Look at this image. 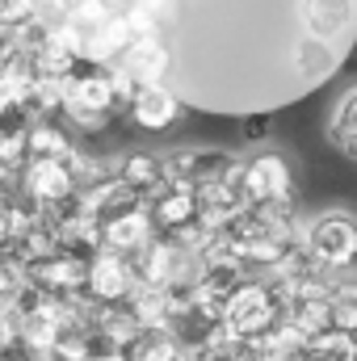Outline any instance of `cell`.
<instances>
[{"mask_svg":"<svg viewBox=\"0 0 357 361\" xmlns=\"http://www.w3.org/2000/svg\"><path fill=\"white\" fill-rule=\"evenodd\" d=\"M286 319V294L273 277H248L223 307V324L236 341H261Z\"/></svg>","mask_w":357,"mask_h":361,"instance_id":"obj_1","label":"cell"},{"mask_svg":"<svg viewBox=\"0 0 357 361\" xmlns=\"http://www.w3.org/2000/svg\"><path fill=\"white\" fill-rule=\"evenodd\" d=\"M303 244L324 273H345L357 265V219L349 210H324L303 227Z\"/></svg>","mask_w":357,"mask_h":361,"instance_id":"obj_2","label":"cell"},{"mask_svg":"<svg viewBox=\"0 0 357 361\" xmlns=\"http://www.w3.org/2000/svg\"><path fill=\"white\" fill-rule=\"evenodd\" d=\"M244 169L240 156L223 152V147H185V152H173L164 156V173H169V185H181V189H210V185H223V180H236Z\"/></svg>","mask_w":357,"mask_h":361,"instance_id":"obj_3","label":"cell"},{"mask_svg":"<svg viewBox=\"0 0 357 361\" xmlns=\"http://www.w3.org/2000/svg\"><path fill=\"white\" fill-rule=\"evenodd\" d=\"M139 290V269H135V257L126 252H114V248H97L89 261V286H85V298L97 307H122L131 302V294Z\"/></svg>","mask_w":357,"mask_h":361,"instance_id":"obj_4","label":"cell"},{"mask_svg":"<svg viewBox=\"0 0 357 361\" xmlns=\"http://www.w3.org/2000/svg\"><path fill=\"white\" fill-rule=\"evenodd\" d=\"M72 160H34L30 156L25 169H21V197H30L42 210H55V206L72 202L80 193V177H76Z\"/></svg>","mask_w":357,"mask_h":361,"instance_id":"obj_5","label":"cell"},{"mask_svg":"<svg viewBox=\"0 0 357 361\" xmlns=\"http://www.w3.org/2000/svg\"><path fill=\"white\" fill-rule=\"evenodd\" d=\"M240 189L248 197V206H277V202H294V177L286 156L261 152L253 160H244L240 169Z\"/></svg>","mask_w":357,"mask_h":361,"instance_id":"obj_6","label":"cell"},{"mask_svg":"<svg viewBox=\"0 0 357 361\" xmlns=\"http://www.w3.org/2000/svg\"><path fill=\"white\" fill-rule=\"evenodd\" d=\"M294 13H298V25L307 38L332 42V47H341L357 25V0H298Z\"/></svg>","mask_w":357,"mask_h":361,"instance_id":"obj_7","label":"cell"},{"mask_svg":"<svg viewBox=\"0 0 357 361\" xmlns=\"http://www.w3.org/2000/svg\"><path fill=\"white\" fill-rule=\"evenodd\" d=\"M114 68H122L139 89L143 85H164V76L173 68V51L164 47V38H135Z\"/></svg>","mask_w":357,"mask_h":361,"instance_id":"obj_8","label":"cell"},{"mask_svg":"<svg viewBox=\"0 0 357 361\" xmlns=\"http://www.w3.org/2000/svg\"><path fill=\"white\" fill-rule=\"evenodd\" d=\"M152 219H156V231L160 235H181L198 223L202 206H198V193L193 189H181V185H164L152 202H147Z\"/></svg>","mask_w":357,"mask_h":361,"instance_id":"obj_9","label":"cell"},{"mask_svg":"<svg viewBox=\"0 0 357 361\" xmlns=\"http://www.w3.org/2000/svg\"><path fill=\"white\" fill-rule=\"evenodd\" d=\"M341 55H345L341 47L303 34V38L290 47V72H294V80H303V85H324V80L341 68Z\"/></svg>","mask_w":357,"mask_h":361,"instance_id":"obj_10","label":"cell"},{"mask_svg":"<svg viewBox=\"0 0 357 361\" xmlns=\"http://www.w3.org/2000/svg\"><path fill=\"white\" fill-rule=\"evenodd\" d=\"M126 114H131V122L143 126V130H169L181 118V101L173 97V89H164V85H143V89L135 92V101L126 105Z\"/></svg>","mask_w":357,"mask_h":361,"instance_id":"obj_11","label":"cell"},{"mask_svg":"<svg viewBox=\"0 0 357 361\" xmlns=\"http://www.w3.org/2000/svg\"><path fill=\"white\" fill-rule=\"evenodd\" d=\"M328 143L357 164V85L341 92V101L332 105V118H328Z\"/></svg>","mask_w":357,"mask_h":361,"instance_id":"obj_12","label":"cell"},{"mask_svg":"<svg viewBox=\"0 0 357 361\" xmlns=\"http://www.w3.org/2000/svg\"><path fill=\"white\" fill-rule=\"evenodd\" d=\"M118 177L126 180L131 189H139L147 202L169 185V173H164V160L160 156H152V152H131L122 164H118Z\"/></svg>","mask_w":357,"mask_h":361,"instance_id":"obj_13","label":"cell"},{"mask_svg":"<svg viewBox=\"0 0 357 361\" xmlns=\"http://www.w3.org/2000/svg\"><path fill=\"white\" fill-rule=\"evenodd\" d=\"M30 156L34 160H72L76 147H72V139H68L63 126H55L51 118H38L30 126Z\"/></svg>","mask_w":357,"mask_h":361,"instance_id":"obj_14","label":"cell"},{"mask_svg":"<svg viewBox=\"0 0 357 361\" xmlns=\"http://www.w3.org/2000/svg\"><path fill=\"white\" fill-rule=\"evenodd\" d=\"M135 361H189V349L181 345L169 328H156V332H143L131 349Z\"/></svg>","mask_w":357,"mask_h":361,"instance_id":"obj_15","label":"cell"},{"mask_svg":"<svg viewBox=\"0 0 357 361\" xmlns=\"http://www.w3.org/2000/svg\"><path fill=\"white\" fill-rule=\"evenodd\" d=\"M328 311H332V328L357 336V277L332 281L328 290Z\"/></svg>","mask_w":357,"mask_h":361,"instance_id":"obj_16","label":"cell"},{"mask_svg":"<svg viewBox=\"0 0 357 361\" xmlns=\"http://www.w3.org/2000/svg\"><path fill=\"white\" fill-rule=\"evenodd\" d=\"M307 349H311V353H315L320 361H349V357H353V336H349V332H337V328H332L328 336L311 341Z\"/></svg>","mask_w":357,"mask_h":361,"instance_id":"obj_17","label":"cell"},{"mask_svg":"<svg viewBox=\"0 0 357 361\" xmlns=\"http://www.w3.org/2000/svg\"><path fill=\"white\" fill-rule=\"evenodd\" d=\"M244 135H248V139H265V135H269V122H265V118H253V122L244 126Z\"/></svg>","mask_w":357,"mask_h":361,"instance_id":"obj_18","label":"cell"},{"mask_svg":"<svg viewBox=\"0 0 357 361\" xmlns=\"http://www.w3.org/2000/svg\"><path fill=\"white\" fill-rule=\"evenodd\" d=\"M189 361H236L231 353H210V349H202V353H189Z\"/></svg>","mask_w":357,"mask_h":361,"instance_id":"obj_19","label":"cell"},{"mask_svg":"<svg viewBox=\"0 0 357 361\" xmlns=\"http://www.w3.org/2000/svg\"><path fill=\"white\" fill-rule=\"evenodd\" d=\"M92 361H135V357L122 353V349H114V353H101V357H92Z\"/></svg>","mask_w":357,"mask_h":361,"instance_id":"obj_20","label":"cell"},{"mask_svg":"<svg viewBox=\"0 0 357 361\" xmlns=\"http://www.w3.org/2000/svg\"><path fill=\"white\" fill-rule=\"evenodd\" d=\"M290 361H320V357H315L311 349H303V353H294V357H290Z\"/></svg>","mask_w":357,"mask_h":361,"instance_id":"obj_21","label":"cell"},{"mask_svg":"<svg viewBox=\"0 0 357 361\" xmlns=\"http://www.w3.org/2000/svg\"><path fill=\"white\" fill-rule=\"evenodd\" d=\"M353 357H357V336H353Z\"/></svg>","mask_w":357,"mask_h":361,"instance_id":"obj_22","label":"cell"},{"mask_svg":"<svg viewBox=\"0 0 357 361\" xmlns=\"http://www.w3.org/2000/svg\"><path fill=\"white\" fill-rule=\"evenodd\" d=\"M349 361H357V357H349Z\"/></svg>","mask_w":357,"mask_h":361,"instance_id":"obj_23","label":"cell"}]
</instances>
